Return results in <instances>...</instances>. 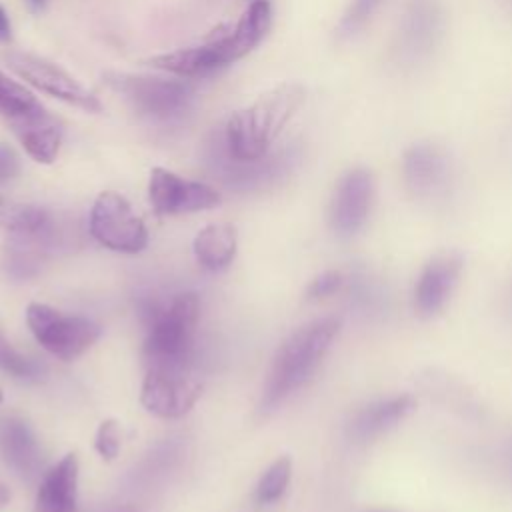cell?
I'll use <instances>...</instances> for the list:
<instances>
[{"label": "cell", "mask_w": 512, "mask_h": 512, "mask_svg": "<svg viewBox=\"0 0 512 512\" xmlns=\"http://www.w3.org/2000/svg\"><path fill=\"white\" fill-rule=\"evenodd\" d=\"M416 400L410 394H396L374 400L360 408L348 422V436L354 442H368L388 428L396 426L412 408Z\"/></svg>", "instance_id": "17"}, {"label": "cell", "mask_w": 512, "mask_h": 512, "mask_svg": "<svg viewBox=\"0 0 512 512\" xmlns=\"http://www.w3.org/2000/svg\"><path fill=\"white\" fill-rule=\"evenodd\" d=\"M292 474V462L290 458H278L260 478L256 486V500L258 504H272L280 500V496L286 492L288 482Z\"/></svg>", "instance_id": "23"}, {"label": "cell", "mask_w": 512, "mask_h": 512, "mask_svg": "<svg viewBox=\"0 0 512 512\" xmlns=\"http://www.w3.org/2000/svg\"><path fill=\"white\" fill-rule=\"evenodd\" d=\"M304 100L306 90L302 84L282 82L266 90L250 106L236 110L224 128L228 154L238 162L260 160Z\"/></svg>", "instance_id": "1"}, {"label": "cell", "mask_w": 512, "mask_h": 512, "mask_svg": "<svg viewBox=\"0 0 512 512\" xmlns=\"http://www.w3.org/2000/svg\"><path fill=\"white\" fill-rule=\"evenodd\" d=\"M106 84L122 94L134 110L150 118H172L182 114L192 96L194 88L182 78H160L128 72H108Z\"/></svg>", "instance_id": "4"}, {"label": "cell", "mask_w": 512, "mask_h": 512, "mask_svg": "<svg viewBox=\"0 0 512 512\" xmlns=\"http://www.w3.org/2000/svg\"><path fill=\"white\" fill-rule=\"evenodd\" d=\"M0 402H2V392H0Z\"/></svg>", "instance_id": "35"}, {"label": "cell", "mask_w": 512, "mask_h": 512, "mask_svg": "<svg viewBox=\"0 0 512 512\" xmlns=\"http://www.w3.org/2000/svg\"><path fill=\"white\" fill-rule=\"evenodd\" d=\"M340 330V320L336 316L318 318L302 328H298L278 350L268 380L262 394V408L270 410L282 402L288 394L300 388L314 368L320 364L322 356L330 348L332 340Z\"/></svg>", "instance_id": "2"}, {"label": "cell", "mask_w": 512, "mask_h": 512, "mask_svg": "<svg viewBox=\"0 0 512 512\" xmlns=\"http://www.w3.org/2000/svg\"><path fill=\"white\" fill-rule=\"evenodd\" d=\"M442 24V6L438 0H410L396 36L398 58L406 64L426 58L440 40Z\"/></svg>", "instance_id": "10"}, {"label": "cell", "mask_w": 512, "mask_h": 512, "mask_svg": "<svg viewBox=\"0 0 512 512\" xmlns=\"http://www.w3.org/2000/svg\"><path fill=\"white\" fill-rule=\"evenodd\" d=\"M36 106H40V102L34 98V94L0 70V114L10 118L30 112Z\"/></svg>", "instance_id": "24"}, {"label": "cell", "mask_w": 512, "mask_h": 512, "mask_svg": "<svg viewBox=\"0 0 512 512\" xmlns=\"http://www.w3.org/2000/svg\"><path fill=\"white\" fill-rule=\"evenodd\" d=\"M272 24V8L268 0H252L238 18L236 26L220 36L228 64L244 58L252 52L268 34Z\"/></svg>", "instance_id": "19"}, {"label": "cell", "mask_w": 512, "mask_h": 512, "mask_svg": "<svg viewBox=\"0 0 512 512\" xmlns=\"http://www.w3.org/2000/svg\"><path fill=\"white\" fill-rule=\"evenodd\" d=\"M0 452L20 476H36L42 466L38 444L22 420H6L0 426Z\"/></svg>", "instance_id": "20"}, {"label": "cell", "mask_w": 512, "mask_h": 512, "mask_svg": "<svg viewBox=\"0 0 512 512\" xmlns=\"http://www.w3.org/2000/svg\"><path fill=\"white\" fill-rule=\"evenodd\" d=\"M464 258L458 252H440L432 256L414 286V308L420 316L438 314L454 292Z\"/></svg>", "instance_id": "12"}, {"label": "cell", "mask_w": 512, "mask_h": 512, "mask_svg": "<svg viewBox=\"0 0 512 512\" xmlns=\"http://www.w3.org/2000/svg\"><path fill=\"white\" fill-rule=\"evenodd\" d=\"M418 388L436 404L458 414L460 418L482 422L486 408L474 390L456 374L442 368H424L416 376Z\"/></svg>", "instance_id": "14"}, {"label": "cell", "mask_w": 512, "mask_h": 512, "mask_svg": "<svg viewBox=\"0 0 512 512\" xmlns=\"http://www.w3.org/2000/svg\"><path fill=\"white\" fill-rule=\"evenodd\" d=\"M382 4V0H354L346 12V16L342 18L340 30L342 34L350 36L356 34L378 10V6Z\"/></svg>", "instance_id": "26"}, {"label": "cell", "mask_w": 512, "mask_h": 512, "mask_svg": "<svg viewBox=\"0 0 512 512\" xmlns=\"http://www.w3.org/2000/svg\"><path fill=\"white\" fill-rule=\"evenodd\" d=\"M6 120L32 160L40 164H50L56 160L62 142V128L42 106Z\"/></svg>", "instance_id": "15"}, {"label": "cell", "mask_w": 512, "mask_h": 512, "mask_svg": "<svg viewBox=\"0 0 512 512\" xmlns=\"http://www.w3.org/2000/svg\"><path fill=\"white\" fill-rule=\"evenodd\" d=\"M202 382L186 366H150L142 384V404L162 416H184L200 398Z\"/></svg>", "instance_id": "8"}, {"label": "cell", "mask_w": 512, "mask_h": 512, "mask_svg": "<svg viewBox=\"0 0 512 512\" xmlns=\"http://www.w3.org/2000/svg\"><path fill=\"white\" fill-rule=\"evenodd\" d=\"M0 368L16 378H22V380H34L44 370L36 360L26 358L24 354L16 352L10 346V342L2 336V332H0Z\"/></svg>", "instance_id": "25"}, {"label": "cell", "mask_w": 512, "mask_h": 512, "mask_svg": "<svg viewBox=\"0 0 512 512\" xmlns=\"http://www.w3.org/2000/svg\"><path fill=\"white\" fill-rule=\"evenodd\" d=\"M48 224L42 208L0 196V226L16 234H34Z\"/></svg>", "instance_id": "22"}, {"label": "cell", "mask_w": 512, "mask_h": 512, "mask_svg": "<svg viewBox=\"0 0 512 512\" xmlns=\"http://www.w3.org/2000/svg\"><path fill=\"white\" fill-rule=\"evenodd\" d=\"M8 496H10V494H8V490H6V488L0 484V506H2V504L8 500Z\"/></svg>", "instance_id": "33"}, {"label": "cell", "mask_w": 512, "mask_h": 512, "mask_svg": "<svg viewBox=\"0 0 512 512\" xmlns=\"http://www.w3.org/2000/svg\"><path fill=\"white\" fill-rule=\"evenodd\" d=\"M366 512H400V510H394V508H370Z\"/></svg>", "instance_id": "34"}, {"label": "cell", "mask_w": 512, "mask_h": 512, "mask_svg": "<svg viewBox=\"0 0 512 512\" xmlns=\"http://www.w3.org/2000/svg\"><path fill=\"white\" fill-rule=\"evenodd\" d=\"M144 322L148 336L144 342L146 366H186L190 364L192 336L200 314L198 296L192 292L174 296L168 304H146Z\"/></svg>", "instance_id": "3"}, {"label": "cell", "mask_w": 512, "mask_h": 512, "mask_svg": "<svg viewBox=\"0 0 512 512\" xmlns=\"http://www.w3.org/2000/svg\"><path fill=\"white\" fill-rule=\"evenodd\" d=\"M96 450L106 460H112L120 450V428L114 420H106L100 424L96 434Z\"/></svg>", "instance_id": "27"}, {"label": "cell", "mask_w": 512, "mask_h": 512, "mask_svg": "<svg viewBox=\"0 0 512 512\" xmlns=\"http://www.w3.org/2000/svg\"><path fill=\"white\" fill-rule=\"evenodd\" d=\"M148 198L156 214H184L220 204V192L196 180H186L170 170L152 168Z\"/></svg>", "instance_id": "9"}, {"label": "cell", "mask_w": 512, "mask_h": 512, "mask_svg": "<svg viewBox=\"0 0 512 512\" xmlns=\"http://www.w3.org/2000/svg\"><path fill=\"white\" fill-rule=\"evenodd\" d=\"M148 64L152 68L164 70L178 78H200V76H206V74L226 66L228 60H226L222 38H216L202 46L180 48L174 52H164V54L152 56L148 60Z\"/></svg>", "instance_id": "16"}, {"label": "cell", "mask_w": 512, "mask_h": 512, "mask_svg": "<svg viewBox=\"0 0 512 512\" xmlns=\"http://www.w3.org/2000/svg\"><path fill=\"white\" fill-rule=\"evenodd\" d=\"M104 512H140V510L132 506H112V508H106Z\"/></svg>", "instance_id": "31"}, {"label": "cell", "mask_w": 512, "mask_h": 512, "mask_svg": "<svg viewBox=\"0 0 512 512\" xmlns=\"http://www.w3.org/2000/svg\"><path fill=\"white\" fill-rule=\"evenodd\" d=\"M4 60L22 80H26L36 90L86 112L102 110V102L54 62L28 52H8Z\"/></svg>", "instance_id": "7"}, {"label": "cell", "mask_w": 512, "mask_h": 512, "mask_svg": "<svg viewBox=\"0 0 512 512\" xmlns=\"http://www.w3.org/2000/svg\"><path fill=\"white\" fill-rule=\"evenodd\" d=\"M78 460L66 454L40 482L34 512H76Z\"/></svg>", "instance_id": "18"}, {"label": "cell", "mask_w": 512, "mask_h": 512, "mask_svg": "<svg viewBox=\"0 0 512 512\" xmlns=\"http://www.w3.org/2000/svg\"><path fill=\"white\" fill-rule=\"evenodd\" d=\"M90 234L106 248L136 254L148 244V230L140 216L118 192H102L90 212Z\"/></svg>", "instance_id": "6"}, {"label": "cell", "mask_w": 512, "mask_h": 512, "mask_svg": "<svg viewBox=\"0 0 512 512\" xmlns=\"http://www.w3.org/2000/svg\"><path fill=\"white\" fill-rule=\"evenodd\" d=\"M342 284H344V276L338 270H326L310 282L306 294L308 298H324L338 292Z\"/></svg>", "instance_id": "28"}, {"label": "cell", "mask_w": 512, "mask_h": 512, "mask_svg": "<svg viewBox=\"0 0 512 512\" xmlns=\"http://www.w3.org/2000/svg\"><path fill=\"white\" fill-rule=\"evenodd\" d=\"M16 168H18V162H16L14 154L8 148L0 146V180L14 176Z\"/></svg>", "instance_id": "29"}, {"label": "cell", "mask_w": 512, "mask_h": 512, "mask_svg": "<svg viewBox=\"0 0 512 512\" xmlns=\"http://www.w3.org/2000/svg\"><path fill=\"white\" fill-rule=\"evenodd\" d=\"M10 36H12L10 20H8V14H6V10L0 6V42H6V40H10Z\"/></svg>", "instance_id": "30"}, {"label": "cell", "mask_w": 512, "mask_h": 512, "mask_svg": "<svg viewBox=\"0 0 512 512\" xmlns=\"http://www.w3.org/2000/svg\"><path fill=\"white\" fill-rule=\"evenodd\" d=\"M26 318L40 346L62 360L78 358L100 336V328L88 318L66 316L46 304H30Z\"/></svg>", "instance_id": "5"}, {"label": "cell", "mask_w": 512, "mask_h": 512, "mask_svg": "<svg viewBox=\"0 0 512 512\" xmlns=\"http://www.w3.org/2000/svg\"><path fill=\"white\" fill-rule=\"evenodd\" d=\"M374 200V180L364 168H354L346 172L332 196L330 204V224L340 236L356 234L372 208Z\"/></svg>", "instance_id": "11"}, {"label": "cell", "mask_w": 512, "mask_h": 512, "mask_svg": "<svg viewBox=\"0 0 512 512\" xmlns=\"http://www.w3.org/2000/svg\"><path fill=\"white\" fill-rule=\"evenodd\" d=\"M402 176L406 188L416 198H434L448 186L450 162L442 148L420 142L404 152Z\"/></svg>", "instance_id": "13"}, {"label": "cell", "mask_w": 512, "mask_h": 512, "mask_svg": "<svg viewBox=\"0 0 512 512\" xmlns=\"http://www.w3.org/2000/svg\"><path fill=\"white\" fill-rule=\"evenodd\" d=\"M194 254L208 270L228 266L236 254V230L230 224H208L194 238Z\"/></svg>", "instance_id": "21"}, {"label": "cell", "mask_w": 512, "mask_h": 512, "mask_svg": "<svg viewBox=\"0 0 512 512\" xmlns=\"http://www.w3.org/2000/svg\"><path fill=\"white\" fill-rule=\"evenodd\" d=\"M508 2H510V4H512V0H508Z\"/></svg>", "instance_id": "36"}, {"label": "cell", "mask_w": 512, "mask_h": 512, "mask_svg": "<svg viewBox=\"0 0 512 512\" xmlns=\"http://www.w3.org/2000/svg\"><path fill=\"white\" fill-rule=\"evenodd\" d=\"M28 2V6L32 8V10H42L46 4H48V0H26Z\"/></svg>", "instance_id": "32"}]
</instances>
